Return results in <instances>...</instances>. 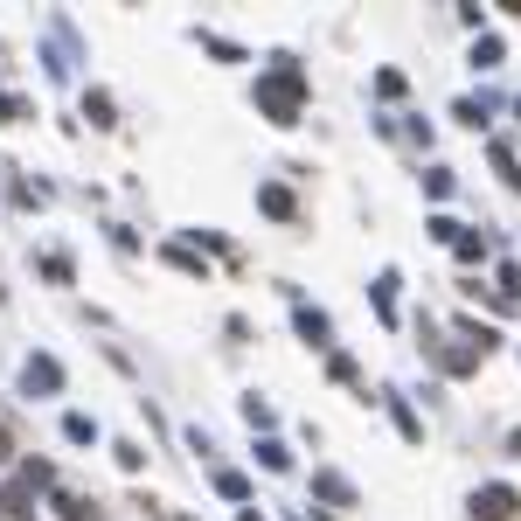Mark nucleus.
Wrapping results in <instances>:
<instances>
[{
    "instance_id": "1",
    "label": "nucleus",
    "mask_w": 521,
    "mask_h": 521,
    "mask_svg": "<svg viewBox=\"0 0 521 521\" xmlns=\"http://www.w3.org/2000/svg\"><path fill=\"white\" fill-rule=\"evenodd\" d=\"M299 91H306L299 63H278V70L258 84V105L271 112V126H299Z\"/></svg>"
},
{
    "instance_id": "4",
    "label": "nucleus",
    "mask_w": 521,
    "mask_h": 521,
    "mask_svg": "<svg viewBox=\"0 0 521 521\" xmlns=\"http://www.w3.org/2000/svg\"><path fill=\"white\" fill-rule=\"evenodd\" d=\"M63 438H70V445H98V417L70 410V417H63Z\"/></svg>"
},
{
    "instance_id": "3",
    "label": "nucleus",
    "mask_w": 521,
    "mask_h": 521,
    "mask_svg": "<svg viewBox=\"0 0 521 521\" xmlns=\"http://www.w3.org/2000/svg\"><path fill=\"white\" fill-rule=\"evenodd\" d=\"M473 515H480V521H508V515H515V487H487V494L473 501Z\"/></svg>"
},
{
    "instance_id": "8",
    "label": "nucleus",
    "mask_w": 521,
    "mask_h": 521,
    "mask_svg": "<svg viewBox=\"0 0 521 521\" xmlns=\"http://www.w3.org/2000/svg\"><path fill=\"white\" fill-rule=\"evenodd\" d=\"M0 119L14 126V119H21V98H7V91H0Z\"/></svg>"
},
{
    "instance_id": "6",
    "label": "nucleus",
    "mask_w": 521,
    "mask_h": 521,
    "mask_svg": "<svg viewBox=\"0 0 521 521\" xmlns=\"http://www.w3.org/2000/svg\"><path fill=\"white\" fill-rule=\"evenodd\" d=\"M21 480H28V487H49V480H56V466H49V459H28V466H21Z\"/></svg>"
},
{
    "instance_id": "2",
    "label": "nucleus",
    "mask_w": 521,
    "mask_h": 521,
    "mask_svg": "<svg viewBox=\"0 0 521 521\" xmlns=\"http://www.w3.org/2000/svg\"><path fill=\"white\" fill-rule=\"evenodd\" d=\"M21 383H28V390H42V396H56V390H63V369H56L49 355H28V369H21Z\"/></svg>"
},
{
    "instance_id": "7",
    "label": "nucleus",
    "mask_w": 521,
    "mask_h": 521,
    "mask_svg": "<svg viewBox=\"0 0 521 521\" xmlns=\"http://www.w3.org/2000/svg\"><path fill=\"white\" fill-rule=\"evenodd\" d=\"M258 202H264V209H271V216H292V195H285V188H264Z\"/></svg>"
},
{
    "instance_id": "5",
    "label": "nucleus",
    "mask_w": 521,
    "mask_h": 521,
    "mask_svg": "<svg viewBox=\"0 0 521 521\" xmlns=\"http://www.w3.org/2000/svg\"><path fill=\"white\" fill-rule=\"evenodd\" d=\"M84 112H91V126H112V98H105V91H91Z\"/></svg>"
}]
</instances>
